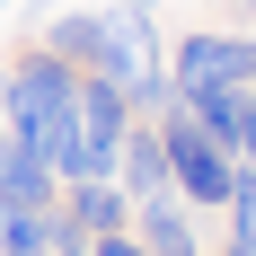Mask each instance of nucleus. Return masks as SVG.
<instances>
[{"instance_id":"f257e3e1","label":"nucleus","mask_w":256,"mask_h":256,"mask_svg":"<svg viewBox=\"0 0 256 256\" xmlns=\"http://www.w3.org/2000/svg\"><path fill=\"white\" fill-rule=\"evenodd\" d=\"M71 88H80V71L62 62V53L26 44V53H18V71H9V106H0V132H9V142H26V150H44V142H53V124L71 115Z\"/></svg>"},{"instance_id":"f03ea898","label":"nucleus","mask_w":256,"mask_h":256,"mask_svg":"<svg viewBox=\"0 0 256 256\" xmlns=\"http://www.w3.org/2000/svg\"><path fill=\"white\" fill-rule=\"evenodd\" d=\"M248 80H256V36H238V26H194V36L168 44V88H177V106L212 98V88H248Z\"/></svg>"},{"instance_id":"7ed1b4c3","label":"nucleus","mask_w":256,"mask_h":256,"mask_svg":"<svg viewBox=\"0 0 256 256\" xmlns=\"http://www.w3.org/2000/svg\"><path fill=\"white\" fill-rule=\"evenodd\" d=\"M159 124V142H168V177H177V204H194V212H221L230 204V177H238V159L212 142L186 106H168V115H150Z\"/></svg>"},{"instance_id":"20e7f679","label":"nucleus","mask_w":256,"mask_h":256,"mask_svg":"<svg viewBox=\"0 0 256 256\" xmlns=\"http://www.w3.org/2000/svg\"><path fill=\"white\" fill-rule=\"evenodd\" d=\"M106 230H132V194L115 177H80L62 186V204H53V238H106Z\"/></svg>"},{"instance_id":"39448f33","label":"nucleus","mask_w":256,"mask_h":256,"mask_svg":"<svg viewBox=\"0 0 256 256\" xmlns=\"http://www.w3.org/2000/svg\"><path fill=\"white\" fill-rule=\"evenodd\" d=\"M132 238H142L150 256H204L194 204H177V194H142V204H132Z\"/></svg>"},{"instance_id":"423d86ee","label":"nucleus","mask_w":256,"mask_h":256,"mask_svg":"<svg viewBox=\"0 0 256 256\" xmlns=\"http://www.w3.org/2000/svg\"><path fill=\"white\" fill-rule=\"evenodd\" d=\"M0 194H9V204H26V212H53V204H62V177H53L44 150H26V142H9V132H0Z\"/></svg>"},{"instance_id":"0eeeda50","label":"nucleus","mask_w":256,"mask_h":256,"mask_svg":"<svg viewBox=\"0 0 256 256\" xmlns=\"http://www.w3.org/2000/svg\"><path fill=\"white\" fill-rule=\"evenodd\" d=\"M115 186H124L132 204L142 194H177V177H168V142H159V124H132L124 150H115Z\"/></svg>"},{"instance_id":"6e6552de","label":"nucleus","mask_w":256,"mask_h":256,"mask_svg":"<svg viewBox=\"0 0 256 256\" xmlns=\"http://www.w3.org/2000/svg\"><path fill=\"white\" fill-rule=\"evenodd\" d=\"M36 44H44V53H62L71 71H98V62H106V9H62V18H53Z\"/></svg>"},{"instance_id":"1a4fd4ad","label":"nucleus","mask_w":256,"mask_h":256,"mask_svg":"<svg viewBox=\"0 0 256 256\" xmlns=\"http://www.w3.org/2000/svg\"><path fill=\"white\" fill-rule=\"evenodd\" d=\"M186 115H194V124L221 142V150H238V132L256 124V80H248V88H212V98H194Z\"/></svg>"},{"instance_id":"9d476101","label":"nucleus","mask_w":256,"mask_h":256,"mask_svg":"<svg viewBox=\"0 0 256 256\" xmlns=\"http://www.w3.org/2000/svg\"><path fill=\"white\" fill-rule=\"evenodd\" d=\"M88 248H98V256H150V248H142L132 230H106V238H88Z\"/></svg>"},{"instance_id":"9b49d317","label":"nucleus","mask_w":256,"mask_h":256,"mask_svg":"<svg viewBox=\"0 0 256 256\" xmlns=\"http://www.w3.org/2000/svg\"><path fill=\"white\" fill-rule=\"evenodd\" d=\"M44 256H98V248H88V238H53Z\"/></svg>"},{"instance_id":"f8f14e48","label":"nucleus","mask_w":256,"mask_h":256,"mask_svg":"<svg viewBox=\"0 0 256 256\" xmlns=\"http://www.w3.org/2000/svg\"><path fill=\"white\" fill-rule=\"evenodd\" d=\"M238 9H248V36H256V0H238Z\"/></svg>"},{"instance_id":"ddd939ff","label":"nucleus","mask_w":256,"mask_h":256,"mask_svg":"<svg viewBox=\"0 0 256 256\" xmlns=\"http://www.w3.org/2000/svg\"><path fill=\"white\" fill-rule=\"evenodd\" d=\"M124 9H159V0H124Z\"/></svg>"},{"instance_id":"4468645a","label":"nucleus","mask_w":256,"mask_h":256,"mask_svg":"<svg viewBox=\"0 0 256 256\" xmlns=\"http://www.w3.org/2000/svg\"><path fill=\"white\" fill-rule=\"evenodd\" d=\"M0 106H9V71H0Z\"/></svg>"},{"instance_id":"2eb2a0df","label":"nucleus","mask_w":256,"mask_h":256,"mask_svg":"<svg viewBox=\"0 0 256 256\" xmlns=\"http://www.w3.org/2000/svg\"><path fill=\"white\" fill-rule=\"evenodd\" d=\"M0 9H18V0H0Z\"/></svg>"},{"instance_id":"dca6fc26","label":"nucleus","mask_w":256,"mask_h":256,"mask_svg":"<svg viewBox=\"0 0 256 256\" xmlns=\"http://www.w3.org/2000/svg\"><path fill=\"white\" fill-rule=\"evenodd\" d=\"M221 256H238V248H221Z\"/></svg>"}]
</instances>
